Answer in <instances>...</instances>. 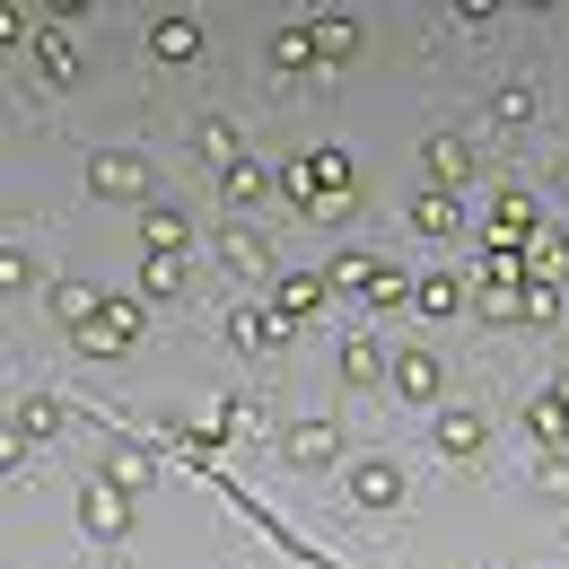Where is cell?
<instances>
[{
	"label": "cell",
	"mask_w": 569,
	"mask_h": 569,
	"mask_svg": "<svg viewBox=\"0 0 569 569\" xmlns=\"http://www.w3.org/2000/svg\"><path fill=\"white\" fill-rule=\"evenodd\" d=\"M272 62H281V71H307V62H316V36H307V27H281V36H272Z\"/></svg>",
	"instance_id": "9"
},
{
	"label": "cell",
	"mask_w": 569,
	"mask_h": 569,
	"mask_svg": "<svg viewBox=\"0 0 569 569\" xmlns=\"http://www.w3.org/2000/svg\"><path fill=\"white\" fill-rule=\"evenodd\" d=\"M342 377H351V386H377V377H386V351H377V342H342Z\"/></svg>",
	"instance_id": "8"
},
{
	"label": "cell",
	"mask_w": 569,
	"mask_h": 569,
	"mask_svg": "<svg viewBox=\"0 0 569 569\" xmlns=\"http://www.w3.org/2000/svg\"><path fill=\"white\" fill-rule=\"evenodd\" d=\"M491 219H499V237H517V228H535V202H526V193H499Z\"/></svg>",
	"instance_id": "13"
},
{
	"label": "cell",
	"mask_w": 569,
	"mask_h": 569,
	"mask_svg": "<svg viewBox=\"0 0 569 569\" xmlns=\"http://www.w3.org/2000/svg\"><path fill=\"white\" fill-rule=\"evenodd\" d=\"M219 176H228V193H237V202H254V193H263V167H254V158H228Z\"/></svg>",
	"instance_id": "14"
},
{
	"label": "cell",
	"mask_w": 569,
	"mask_h": 569,
	"mask_svg": "<svg viewBox=\"0 0 569 569\" xmlns=\"http://www.w3.org/2000/svg\"><path fill=\"white\" fill-rule=\"evenodd\" d=\"M412 228L447 237V228H456V202H447V193H421V202H412Z\"/></svg>",
	"instance_id": "12"
},
{
	"label": "cell",
	"mask_w": 569,
	"mask_h": 569,
	"mask_svg": "<svg viewBox=\"0 0 569 569\" xmlns=\"http://www.w3.org/2000/svg\"><path fill=\"white\" fill-rule=\"evenodd\" d=\"M158 246H167V254L184 246V211H149V254H158Z\"/></svg>",
	"instance_id": "15"
},
{
	"label": "cell",
	"mask_w": 569,
	"mask_h": 569,
	"mask_svg": "<svg viewBox=\"0 0 569 569\" xmlns=\"http://www.w3.org/2000/svg\"><path fill=\"white\" fill-rule=\"evenodd\" d=\"M438 386H447V359H429V351H395V395H412V403H438Z\"/></svg>",
	"instance_id": "1"
},
{
	"label": "cell",
	"mask_w": 569,
	"mask_h": 569,
	"mask_svg": "<svg viewBox=\"0 0 569 569\" xmlns=\"http://www.w3.org/2000/svg\"><path fill=\"white\" fill-rule=\"evenodd\" d=\"M141 473H149V456H141V447H123V456H114V491H132Z\"/></svg>",
	"instance_id": "18"
},
{
	"label": "cell",
	"mask_w": 569,
	"mask_h": 569,
	"mask_svg": "<svg viewBox=\"0 0 569 569\" xmlns=\"http://www.w3.org/2000/svg\"><path fill=\"white\" fill-rule=\"evenodd\" d=\"M281 456H289V465H325V456H333V429H325V421H298L281 438Z\"/></svg>",
	"instance_id": "4"
},
{
	"label": "cell",
	"mask_w": 569,
	"mask_h": 569,
	"mask_svg": "<svg viewBox=\"0 0 569 569\" xmlns=\"http://www.w3.org/2000/svg\"><path fill=\"white\" fill-rule=\"evenodd\" d=\"M316 298H325V281H289V289H281V307H289V316H307Z\"/></svg>",
	"instance_id": "20"
},
{
	"label": "cell",
	"mask_w": 569,
	"mask_h": 569,
	"mask_svg": "<svg viewBox=\"0 0 569 569\" xmlns=\"http://www.w3.org/2000/svg\"><path fill=\"white\" fill-rule=\"evenodd\" d=\"M351 499L359 508H395V499H403V473H395L386 456H368V465H351Z\"/></svg>",
	"instance_id": "2"
},
{
	"label": "cell",
	"mask_w": 569,
	"mask_h": 569,
	"mask_svg": "<svg viewBox=\"0 0 569 569\" xmlns=\"http://www.w3.org/2000/svg\"><path fill=\"white\" fill-rule=\"evenodd\" d=\"M79 333H88L97 351H123V342H132V307H97V316H88Z\"/></svg>",
	"instance_id": "6"
},
{
	"label": "cell",
	"mask_w": 569,
	"mask_h": 569,
	"mask_svg": "<svg viewBox=\"0 0 569 569\" xmlns=\"http://www.w3.org/2000/svg\"><path fill=\"white\" fill-rule=\"evenodd\" d=\"M517 307H526V298H517V289H482V316H491V325H508V316H517Z\"/></svg>",
	"instance_id": "19"
},
{
	"label": "cell",
	"mask_w": 569,
	"mask_h": 569,
	"mask_svg": "<svg viewBox=\"0 0 569 569\" xmlns=\"http://www.w3.org/2000/svg\"><path fill=\"white\" fill-rule=\"evenodd\" d=\"M438 438H447V456H473V447H482V412H447Z\"/></svg>",
	"instance_id": "10"
},
{
	"label": "cell",
	"mask_w": 569,
	"mask_h": 569,
	"mask_svg": "<svg viewBox=\"0 0 569 569\" xmlns=\"http://www.w3.org/2000/svg\"><path fill=\"white\" fill-rule=\"evenodd\" d=\"M535 438H543V447H561V438H569V412H561V403H535Z\"/></svg>",
	"instance_id": "17"
},
{
	"label": "cell",
	"mask_w": 569,
	"mask_h": 569,
	"mask_svg": "<svg viewBox=\"0 0 569 569\" xmlns=\"http://www.w3.org/2000/svg\"><path fill=\"white\" fill-rule=\"evenodd\" d=\"M88 184H97V193H141V158H97Z\"/></svg>",
	"instance_id": "7"
},
{
	"label": "cell",
	"mask_w": 569,
	"mask_h": 569,
	"mask_svg": "<svg viewBox=\"0 0 569 569\" xmlns=\"http://www.w3.org/2000/svg\"><path fill=\"white\" fill-rule=\"evenodd\" d=\"M491 114H499V123H526V114H535V88H499Z\"/></svg>",
	"instance_id": "16"
},
{
	"label": "cell",
	"mask_w": 569,
	"mask_h": 569,
	"mask_svg": "<svg viewBox=\"0 0 569 569\" xmlns=\"http://www.w3.org/2000/svg\"><path fill=\"white\" fill-rule=\"evenodd\" d=\"M79 526H88V535H123V526H132L123 491H114V482H106V491H88V499H79Z\"/></svg>",
	"instance_id": "3"
},
{
	"label": "cell",
	"mask_w": 569,
	"mask_h": 569,
	"mask_svg": "<svg viewBox=\"0 0 569 569\" xmlns=\"http://www.w3.org/2000/svg\"><path fill=\"white\" fill-rule=\"evenodd\" d=\"M149 44H158L167 62H193V44H202V27H193V18H158V27H149Z\"/></svg>",
	"instance_id": "5"
},
{
	"label": "cell",
	"mask_w": 569,
	"mask_h": 569,
	"mask_svg": "<svg viewBox=\"0 0 569 569\" xmlns=\"http://www.w3.org/2000/svg\"><path fill=\"white\" fill-rule=\"evenodd\" d=\"M465 167H473L465 141H429V176H438V184H465Z\"/></svg>",
	"instance_id": "11"
},
{
	"label": "cell",
	"mask_w": 569,
	"mask_h": 569,
	"mask_svg": "<svg viewBox=\"0 0 569 569\" xmlns=\"http://www.w3.org/2000/svg\"><path fill=\"white\" fill-rule=\"evenodd\" d=\"M552 403H561V412H569V368H561V386H552Z\"/></svg>",
	"instance_id": "21"
}]
</instances>
